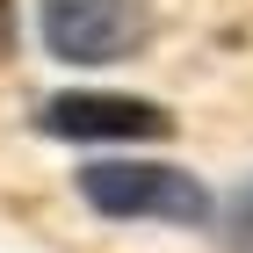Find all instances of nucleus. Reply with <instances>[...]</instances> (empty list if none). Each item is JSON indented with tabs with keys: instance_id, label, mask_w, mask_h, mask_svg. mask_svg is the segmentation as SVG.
<instances>
[{
	"instance_id": "nucleus-1",
	"label": "nucleus",
	"mask_w": 253,
	"mask_h": 253,
	"mask_svg": "<svg viewBox=\"0 0 253 253\" xmlns=\"http://www.w3.org/2000/svg\"><path fill=\"white\" fill-rule=\"evenodd\" d=\"M73 188L109 224H203L210 217V188L167 159H94L73 174Z\"/></svg>"
},
{
	"instance_id": "nucleus-2",
	"label": "nucleus",
	"mask_w": 253,
	"mask_h": 253,
	"mask_svg": "<svg viewBox=\"0 0 253 253\" xmlns=\"http://www.w3.org/2000/svg\"><path fill=\"white\" fill-rule=\"evenodd\" d=\"M152 0H43V43L65 65H116L145 51Z\"/></svg>"
},
{
	"instance_id": "nucleus-3",
	"label": "nucleus",
	"mask_w": 253,
	"mask_h": 253,
	"mask_svg": "<svg viewBox=\"0 0 253 253\" xmlns=\"http://www.w3.org/2000/svg\"><path fill=\"white\" fill-rule=\"evenodd\" d=\"M37 130L43 137H73V145H145V137H167L174 116L145 94H101V87H80V94H51L37 101Z\"/></svg>"
},
{
	"instance_id": "nucleus-4",
	"label": "nucleus",
	"mask_w": 253,
	"mask_h": 253,
	"mask_svg": "<svg viewBox=\"0 0 253 253\" xmlns=\"http://www.w3.org/2000/svg\"><path fill=\"white\" fill-rule=\"evenodd\" d=\"M232 253H253V188L232 203Z\"/></svg>"
},
{
	"instance_id": "nucleus-5",
	"label": "nucleus",
	"mask_w": 253,
	"mask_h": 253,
	"mask_svg": "<svg viewBox=\"0 0 253 253\" xmlns=\"http://www.w3.org/2000/svg\"><path fill=\"white\" fill-rule=\"evenodd\" d=\"M15 37H22V22H15V0H0V65L15 58Z\"/></svg>"
}]
</instances>
